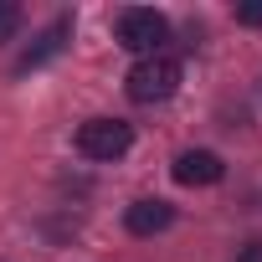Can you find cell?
<instances>
[{
    "mask_svg": "<svg viewBox=\"0 0 262 262\" xmlns=\"http://www.w3.org/2000/svg\"><path fill=\"white\" fill-rule=\"evenodd\" d=\"M113 36H118L123 52L160 57V52L170 47V16H160V11H149V6H128V11H118Z\"/></svg>",
    "mask_w": 262,
    "mask_h": 262,
    "instance_id": "1",
    "label": "cell"
},
{
    "mask_svg": "<svg viewBox=\"0 0 262 262\" xmlns=\"http://www.w3.org/2000/svg\"><path fill=\"white\" fill-rule=\"evenodd\" d=\"M180 62L170 57V52H160V57H139L134 67H128V77H123V88H128V98L134 103H165V98H175L180 93Z\"/></svg>",
    "mask_w": 262,
    "mask_h": 262,
    "instance_id": "2",
    "label": "cell"
},
{
    "mask_svg": "<svg viewBox=\"0 0 262 262\" xmlns=\"http://www.w3.org/2000/svg\"><path fill=\"white\" fill-rule=\"evenodd\" d=\"M77 155L82 160H98V165H108V160H123L128 149H134V128H128L123 118H88V123H77Z\"/></svg>",
    "mask_w": 262,
    "mask_h": 262,
    "instance_id": "3",
    "label": "cell"
},
{
    "mask_svg": "<svg viewBox=\"0 0 262 262\" xmlns=\"http://www.w3.org/2000/svg\"><path fill=\"white\" fill-rule=\"evenodd\" d=\"M123 226H128V236H160V231L175 226V206L160 201V195H144L123 211Z\"/></svg>",
    "mask_w": 262,
    "mask_h": 262,
    "instance_id": "4",
    "label": "cell"
},
{
    "mask_svg": "<svg viewBox=\"0 0 262 262\" xmlns=\"http://www.w3.org/2000/svg\"><path fill=\"white\" fill-rule=\"evenodd\" d=\"M170 175H175L180 185L201 190V185H216V180L226 175V165H221V155H211V149H185V155H175Z\"/></svg>",
    "mask_w": 262,
    "mask_h": 262,
    "instance_id": "5",
    "label": "cell"
},
{
    "mask_svg": "<svg viewBox=\"0 0 262 262\" xmlns=\"http://www.w3.org/2000/svg\"><path fill=\"white\" fill-rule=\"evenodd\" d=\"M67 36H72V21H67V16H57V21H52V26H47V31L36 36V47H31V52H26L21 62H16V72H31V67L52 62V57H57V52L67 47Z\"/></svg>",
    "mask_w": 262,
    "mask_h": 262,
    "instance_id": "6",
    "label": "cell"
},
{
    "mask_svg": "<svg viewBox=\"0 0 262 262\" xmlns=\"http://www.w3.org/2000/svg\"><path fill=\"white\" fill-rule=\"evenodd\" d=\"M21 31V6L16 0H0V41H11Z\"/></svg>",
    "mask_w": 262,
    "mask_h": 262,
    "instance_id": "7",
    "label": "cell"
},
{
    "mask_svg": "<svg viewBox=\"0 0 262 262\" xmlns=\"http://www.w3.org/2000/svg\"><path fill=\"white\" fill-rule=\"evenodd\" d=\"M236 26H262V0H247V6H236Z\"/></svg>",
    "mask_w": 262,
    "mask_h": 262,
    "instance_id": "8",
    "label": "cell"
},
{
    "mask_svg": "<svg viewBox=\"0 0 262 262\" xmlns=\"http://www.w3.org/2000/svg\"><path fill=\"white\" fill-rule=\"evenodd\" d=\"M231 262H262V242H247V247H242Z\"/></svg>",
    "mask_w": 262,
    "mask_h": 262,
    "instance_id": "9",
    "label": "cell"
}]
</instances>
